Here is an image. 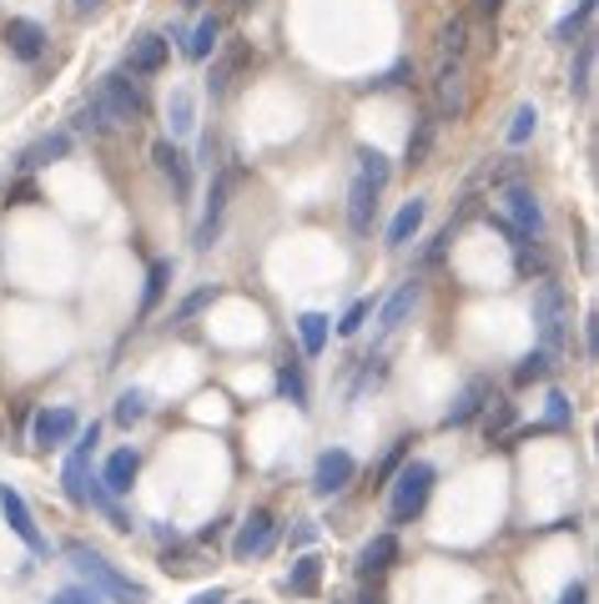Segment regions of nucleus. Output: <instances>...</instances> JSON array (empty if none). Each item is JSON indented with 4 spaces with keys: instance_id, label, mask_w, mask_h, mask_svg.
I'll list each match as a JSON object with an SVG mask.
<instances>
[{
    "instance_id": "obj_19",
    "label": "nucleus",
    "mask_w": 599,
    "mask_h": 604,
    "mask_svg": "<svg viewBox=\"0 0 599 604\" xmlns=\"http://www.w3.org/2000/svg\"><path fill=\"white\" fill-rule=\"evenodd\" d=\"M136 474H142V453H136V449H117L107 459V469H101V484H107V494H132Z\"/></svg>"
},
{
    "instance_id": "obj_12",
    "label": "nucleus",
    "mask_w": 599,
    "mask_h": 604,
    "mask_svg": "<svg viewBox=\"0 0 599 604\" xmlns=\"http://www.w3.org/2000/svg\"><path fill=\"white\" fill-rule=\"evenodd\" d=\"M0 41H5V51H11L15 61H25V66H36V61L46 56V25L25 21V15H11V21L0 25Z\"/></svg>"
},
{
    "instance_id": "obj_31",
    "label": "nucleus",
    "mask_w": 599,
    "mask_h": 604,
    "mask_svg": "<svg viewBox=\"0 0 599 604\" xmlns=\"http://www.w3.org/2000/svg\"><path fill=\"white\" fill-rule=\"evenodd\" d=\"M217 36H222V15H207V21H197L192 41H187V56L192 61H207L217 51Z\"/></svg>"
},
{
    "instance_id": "obj_32",
    "label": "nucleus",
    "mask_w": 599,
    "mask_h": 604,
    "mask_svg": "<svg viewBox=\"0 0 599 604\" xmlns=\"http://www.w3.org/2000/svg\"><path fill=\"white\" fill-rule=\"evenodd\" d=\"M146 414H152V398H146L142 388H126V393L117 398V414H111V418H117L121 428H132V424H142Z\"/></svg>"
},
{
    "instance_id": "obj_25",
    "label": "nucleus",
    "mask_w": 599,
    "mask_h": 604,
    "mask_svg": "<svg viewBox=\"0 0 599 604\" xmlns=\"http://www.w3.org/2000/svg\"><path fill=\"white\" fill-rule=\"evenodd\" d=\"M433 136H439V121H433V117L413 121V131H408V146H403V166H423V162H429Z\"/></svg>"
},
{
    "instance_id": "obj_11",
    "label": "nucleus",
    "mask_w": 599,
    "mask_h": 604,
    "mask_svg": "<svg viewBox=\"0 0 599 604\" xmlns=\"http://www.w3.org/2000/svg\"><path fill=\"white\" fill-rule=\"evenodd\" d=\"M353 479H358V459H353L348 449H328V453H318V463H312V494H323V498L343 494Z\"/></svg>"
},
{
    "instance_id": "obj_40",
    "label": "nucleus",
    "mask_w": 599,
    "mask_h": 604,
    "mask_svg": "<svg viewBox=\"0 0 599 604\" xmlns=\"http://www.w3.org/2000/svg\"><path fill=\"white\" fill-rule=\"evenodd\" d=\"M544 424H550V428L569 424V398H564V393H550V414H544Z\"/></svg>"
},
{
    "instance_id": "obj_17",
    "label": "nucleus",
    "mask_w": 599,
    "mask_h": 604,
    "mask_svg": "<svg viewBox=\"0 0 599 604\" xmlns=\"http://www.w3.org/2000/svg\"><path fill=\"white\" fill-rule=\"evenodd\" d=\"M162 66H167V41L156 36V31L136 36L132 51H126V76H156Z\"/></svg>"
},
{
    "instance_id": "obj_23",
    "label": "nucleus",
    "mask_w": 599,
    "mask_h": 604,
    "mask_svg": "<svg viewBox=\"0 0 599 604\" xmlns=\"http://www.w3.org/2000/svg\"><path fill=\"white\" fill-rule=\"evenodd\" d=\"M595 36H579V51H575V66H569V91L585 101L589 86H595Z\"/></svg>"
},
{
    "instance_id": "obj_46",
    "label": "nucleus",
    "mask_w": 599,
    "mask_h": 604,
    "mask_svg": "<svg viewBox=\"0 0 599 604\" xmlns=\"http://www.w3.org/2000/svg\"><path fill=\"white\" fill-rule=\"evenodd\" d=\"M222 600H228V594H222V590H202V594H197V600H187V604H222Z\"/></svg>"
},
{
    "instance_id": "obj_42",
    "label": "nucleus",
    "mask_w": 599,
    "mask_h": 604,
    "mask_svg": "<svg viewBox=\"0 0 599 604\" xmlns=\"http://www.w3.org/2000/svg\"><path fill=\"white\" fill-rule=\"evenodd\" d=\"M403 81H408V66H403V61H398L393 72H388V76H378V81H368V86H373V91H388V86H403ZM368 86H363V91H368Z\"/></svg>"
},
{
    "instance_id": "obj_5",
    "label": "nucleus",
    "mask_w": 599,
    "mask_h": 604,
    "mask_svg": "<svg viewBox=\"0 0 599 604\" xmlns=\"http://www.w3.org/2000/svg\"><path fill=\"white\" fill-rule=\"evenodd\" d=\"M569 293H564L559 283H550V277H540V287H534V328H540V348L559 363L564 358V343H569Z\"/></svg>"
},
{
    "instance_id": "obj_35",
    "label": "nucleus",
    "mask_w": 599,
    "mask_h": 604,
    "mask_svg": "<svg viewBox=\"0 0 599 604\" xmlns=\"http://www.w3.org/2000/svg\"><path fill=\"white\" fill-rule=\"evenodd\" d=\"M368 318H373V297H358V303H353V308L337 318V338H358Z\"/></svg>"
},
{
    "instance_id": "obj_37",
    "label": "nucleus",
    "mask_w": 599,
    "mask_h": 604,
    "mask_svg": "<svg viewBox=\"0 0 599 604\" xmlns=\"http://www.w3.org/2000/svg\"><path fill=\"white\" fill-rule=\"evenodd\" d=\"M408 449H413V439H398L393 449H388V459L378 463V484H388V479H393L398 469H403V463H408Z\"/></svg>"
},
{
    "instance_id": "obj_50",
    "label": "nucleus",
    "mask_w": 599,
    "mask_h": 604,
    "mask_svg": "<svg viewBox=\"0 0 599 604\" xmlns=\"http://www.w3.org/2000/svg\"><path fill=\"white\" fill-rule=\"evenodd\" d=\"M252 6H257V0H237V11H252Z\"/></svg>"
},
{
    "instance_id": "obj_20",
    "label": "nucleus",
    "mask_w": 599,
    "mask_h": 604,
    "mask_svg": "<svg viewBox=\"0 0 599 604\" xmlns=\"http://www.w3.org/2000/svg\"><path fill=\"white\" fill-rule=\"evenodd\" d=\"M242 66H247V46H242V41H232V46L212 61V72H207V96H228Z\"/></svg>"
},
{
    "instance_id": "obj_10",
    "label": "nucleus",
    "mask_w": 599,
    "mask_h": 604,
    "mask_svg": "<svg viewBox=\"0 0 599 604\" xmlns=\"http://www.w3.org/2000/svg\"><path fill=\"white\" fill-rule=\"evenodd\" d=\"M0 514H5V524H11V534L21 539L31 554H46V534L36 529V519H31V504H25V494L15 484H0Z\"/></svg>"
},
{
    "instance_id": "obj_34",
    "label": "nucleus",
    "mask_w": 599,
    "mask_h": 604,
    "mask_svg": "<svg viewBox=\"0 0 599 604\" xmlns=\"http://www.w3.org/2000/svg\"><path fill=\"white\" fill-rule=\"evenodd\" d=\"M550 373H554V358L544 353V348H534V353H524V358H519L514 383H540V378H550Z\"/></svg>"
},
{
    "instance_id": "obj_16",
    "label": "nucleus",
    "mask_w": 599,
    "mask_h": 604,
    "mask_svg": "<svg viewBox=\"0 0 599 604\" xmlns=\"http://www.w3.org/2000/svg\"><path fill=\"white\" fill-rule=\"evenodd\" d=\"M419 297H423V283L419 277H408V283L393 287V297H388L384 308H378V332H398L408 318H413V308H419Z\"/></svg>"
},
{
    "instance_id": "obj_44",
    "label": "nucleus",
    "mask_w": 599,
    "mask_h": 604,
    "mask_svg": "<svg viewBox=\"0 0 599 604\" xmlns=\"http://www.w3.org/2000/svg\"><path fill=\"white\" fill-rule=\"evenodd\" d=\"M559 604H589V584H585V580H575L569 590L559 594Z\"/></svg>"
},
{
    "instance_id": "obj_21",
    "label": "nucleus",
    "mask_w": 599,
    "mask_h": 604,
    "mask_svg": "<svg viewBox=\"0 0 599 604\" xmlns=\"http://www.w3.org/2000/svg\"><path fill=\"white\" fill-rule=\"evenodd\" d=\"M398 534H373L368 545H363V554H358V574L368 580V574H384V569H393L398 564Z\"/></svg>"
},
{
    "instance_id": "obj_29",
    "label": "nucleus",
    "mask_w": 599,
    "mask_h": 604,
    "mask_svg": "<svg viewBox=\"0 0 599 604\" xmlns=\"http://www.w3.org/2000/svg\"><path fill=\"white\" fill-rule=\"evenodd\" d=\"M328 332H333V322L323 318V312H302L298 318V338H302V353L318 358L328 348Z\"/></svg>"
},
{
    "instance_id": "obj_6",
    "label": "nucleus",
    "mask_w": 599,
    "mask_h": 604,
    "mask_svg": "<svg viewBox=\"0 0 599 604\" xmlns=\"http://www.w3.org/2000/svg\"><path fill=\"white\" fill-rule=\"evenodd\" d=\"M71 564L81 569V580H86V590H97V594H107V600H117V604H146V590L136 580H126L111 559H101L97 549H86V545H71Z\"/></svg>"
},
{
    "instance_id": "obj_14",
    "label": "nucleus",
    "mask_w": 599,
    "mask_h": 604,
    "mask_svg": "<svg viewBox=\"0 0 599 604\" xmlns=\"http://www.w3.org/2000/svg\"><path fill=\"white\" fill-rule=\"evenodd\" d=\"M76 433H81L76 408H41L36 424H31V443H36V449H60V443H71Z\"/></svg>"
},
{
    "instance_id": "obj_3",
    "label": "nucleus",
    "mask_w": 599,
    "mask_h": 604,
    "mask_svg": "<svg viewBox=\"0 0 599 604\" xmlns=\"http://www.w3.org/2000/svg\"><path fill=\"white\" fill-rule=\"evenodd\" d=\"M388 177H393L388 156L373 152V146H363V152H358V172H353V182H348V227H353V238H368V232H373V217H378V201H384Z\"/></svg>"
},
{
    "instance_id": "obj_45",
    "label": "nucleus",
    "mask_w": 599,
    "mask_h": 604,
    "mask_svg": "<svg viewBox=\"0 0 599 604\" xmlns=\"http://www.w3.org/2000/svg\"><path fill=\"white\" fill-rule=\"evenodd\" d=\"M474 6H479L484 21H499V15H503V0H474Z\"/></svg>"
},
{
    "instance_id": "obj_8",
    "label": "nucleus",
    "mask_w": 599,
    "mask_h": 604,
    "mask_svg": "<svg viewBox=\"0 0 599 604\" xmlns=\"http://www.w3.org/2000/svg\"><path fill=\"white\" fill-rule=\"evenodd\" d=\"M273 545H277V519H273V509H252L247 519L237 524V539H232V559H237V564H247V559L273 554Z\"/></svg>"
},
{
    "instance_id": "obj_30",
    "label": "nucleus",
    "mask_w": 599,
    "mask_h": 604,
    "mask_svg": "<svg viewBox=\"0 0 599 604\" xmlns=\"http://www.w3.org/2000/svg\"><path fill=\"white\" fill-rule=\"evenodd\" d=\"M167 127H171V136H192V131H197L192 91H171V101H167Z\"/></svg>"
},
{
    "instance_id": "obj_22",
    "label": "nucleus",
    "mask_w": 599,
    "mask_h": 604,
    "mask_svg": "<svg viewBox=\"0 0 599 604\" xmlns=\"http://www.w3.org/2000/svg\"><path fill=\"white\" fill-rule=\"evenodd\" d=\"M423 217H429V201H423V197H408L403 207H398V217L388 222V248H408V242L419 238Z\"/></svg>"
},
{
    "instance_id": "obj_15",
    "label": "nucleus",
    "mask_w": 599,
    "mask_h": 604,
    "mask_svg": "<svg viewBox=\"0 0 599 604\" xmlns=\"http://www.w3.org/2000/svg\"><path fill=\"white\" fill-rule=\"evenodd\" d=\"M489 398H493V383L489 378H468L464 388H458V398H454V408L444 414V428H468L474 418L489 408Z\"/></svg>"
},
{
    "instance_id": "obj_36",
    "label": "nucleus",
    "mask_w": 599,
    "mask_h": 604,
    "mask_svg": "<svg viewBox=\"0 0 599 604\" xmlns=\"http://www.w3.org/2000/svg\"><path fill=\"white\" fill-rule=\"evenodd\" d=\"M534 127H540V111H534V107H519L514 121H509V146H524L529 136H534Z\"/></svg>"
},
{
    "instance_id": "obj_33",
    "label": "nucleus",
    "mask_w": 599,
    "mask_h": 604,
    "mask_svg": "<svg viewBox=\"0 0 599 604\" xmlns=\"http://www.w3.org/2000/svg\"><path fill=\"white\" fill-rule=\"evenodd\" d=\"M277 388H282V398H292L298 408H308V378H302V367L292 363V358L277 367Z\"/></svg>"
},
{
    "instance_id": "obj_2",
    "label": "nucleus",
    "mask_w": 599,
    "mask_h": 604,
    "mask_svg": "<svg viewBox=\"0 0 599 604\" xmlns=\"http://www.w3.org/2000/svg\"><path fill=\"white\" fill-rule=\"evenodd\" d=\"M142 111H146L142 86H136L126 72H111V76H101V86L91 91V101L81 107L76 131L111 136V131H121V127H136V117H142Z\"/></svg>"
},
{
    "instance_id": "obj_49",
    "label": "nucleus",
    "mask_w": 599,
    "mask_h": 604,
    "mask_svg": "<svg viewBox=\"0 0 599 604\" xmlns=\"http://www.w3.org/2000/svg\"><path fill=\"white\" fill-rule=\"evenodd\" d=\"M197 6H202V0H181V11H197Z\"/></svg>"
},
{
    "instance_id": "obj_4",
    "label": "nucleus",
    "mask_w": 599,
    "mask_h": 604,
    "mask_svg": "<svg viewBox=\"0 0 599 604\" xmlns=\"http://www.w3.org/2000/svg\"><path fill=\"white\" fill-rule=\"evenodd\" d=\"M433 484H439V469L423 459H408L403 469L388 484V524H413L433 498Z\"/></svg>"
},
{
    "instance_id": "obj_13",
    "label": "nucleus",
    "mask_w": 599,
    "mask_h": 604,
    "mask_svg": "<svg viewBox=\"0 0 599 604\" xmlns=\"http://www.w3.org/2000/svg\"><path fill=\"white\" fill-rule=\"evenodd\" d=\"M237 191V172H217L212 177V191H207V212H202V227H197V248H212L217 232H222V217H228V201Z\"/></svg>"
},
{
    "instance_id": "obj_24",
    "label": "nucleus",
    "mask_w": 599,
    "mask_h": 604,
    "mask_svg": "<svg viewBox=\"0 0 599 604\" xmlns=\"http://www.w3.org/2000/svg\"><path fill=\"white\" fill-rule=\"evenodd\" d=\"M288 590L298 594V600H312V594L323 590V559H318V554H302L298 564H292V574H288Z\"/></svg>"
},
{
    "instance_id": "obj_28",
    "label": "nucleus",
    "mask_w": 599,
    "mask_h": 604,
    "mask_svg": "<svg viewBox=\"0 0 599 604\" xmlns=\"http://www.w3.org/2000/svg\"><path fill=\"white\" fill-rule=\"evenodd\" d=\"M171 273H177V262H167V257L152 262V273H146V293H142V318H152V312H156V303H162V293H167Z\"/></svg>"
},
{
    "instance_id": "obj_48",
    "label": "nucleus",
    "mask_w": 599,
    "mask_h": 604,
    "mask_svg": "<svg viewBox=\"0 0 599 604\" xmlns=\"http://www.w3.org/2000/svg\"><path fill=\"white\" fill-rule=\"evenodd\" d=\"M353 604H384V600H378V594H358V600H353Z\"/></svg>"
},
{
    "instance_id": "obj_1",
    "label": "nucleus",
    "mask_w": 599,
    "mask_h": 604,
    "mask_svg": "<svg viewBox=\"0 0 599 604\" xmlns=\"http://www.w3.org/2000/svg\"><path fill=\"white\" fill-rule=\"evenodd\" d=\"M468 15H448L433 46V121H458L468 107Z\"/></svg>"
},
{
    "instance_id": "obj_26",
    "label": "nucleus",
    "mask_w": 599,
    "mask_h": 604,
    "mask_svg": "<svg viewBox=\"0 0 599 604\" xmlns=\"http://www.w3.org/2000/svg\"><path fill=\"white\" fill-rule=\"evenodd\" d=\"M589 21H595V0H575V11L554 25V41H559V46H575L579 36H589Z\"/></svg>"
},
{
    "instance_id": "obj_18",
    "label": "nucleus",
    "mask_w": 599,
    "mask_h": 604,
    "mask_svg": "<svg viewBox=\"0 0 599 604\" xmlns=\"http://www.w3.org/2000/svg\"><path fill=\"white\" fill-rule=\"evenodd\" d=\"M152 162H156V172H162V177L177 187V197H187V191H192V172H187V156H181L177 142H167V136H162V142L152 146Z\"/></svg>"
},
{
    "instance_id": "obj_43",
    "label": "nucleus",
    "mask_w": 599,
    "mask_h": 604,
    "mask_svg": "<svg viewBox=\"0 0 599 604\" xmlns=\"http://www.w3.org/2000/svg\"><path fill=\"white\" fill-rule=\"evenodd\" d=\"M585 358H599V312L585 318Z\"/></svg>"
},
{
    "instance_id": "obj_7",
    "label": "nucleus",
    "mask_w": 599,
    "mask_h": 604,
    "mask_svg": "<svg viewBox=\"0 0 599 604\" xmlns=\"http://www.w3.org/2000/svg\"><path fill=\"white\" fill-rule=\"evenodd\" d=\"M499 207H503L499 222L509 227L514 248H524V242H540V232H544V207H540V197H534V187H524V182H509V187L499 191Z\"/></svg>"
},
{
    "instance_id": "obj_41",
    "label": "nucleus",
    "mask_w": 599,
    "mask_h": 604,
    "mask_svg": "<svg viewBox=\"0 0 599 604\" xmlns=\"http://www.w3.org/2000/svg\"><path fill=\"white\" fill-rule=\"evenodd\" d=\"M212 297H217V287H202V293H192V297H187V303L177 308V318H192L197 308H207V303H212Z\"/></svg>"
},
{
    "instance_id": "obj_38",
    "label": "nucleus",
    "mask_w": 599,
    "mask_h": 604,
    "mask_svg": "<svg viewBox=\"0 0 599 604\" xmlns=\"http://www.w3.org/2000/svg\"><path fill=\"white\" fill-rule=\"evenodd\" d=\"M509 424H514V403L489 398V424H484V428H489V439H499V433H503Z\"/></svg>"
},
{
    "instance_id": "obj_47",
    "label": "nucleus",
    "mask_w": 599,
    "mask_h": 604,
    "mask_svg": "<svg viewBox=\"0 0 599 604\" xmlns=\"http://www.w3.org/2000/svg\"><path fill=\"white\" fill-rule=\"evenodd\" d=\"M91 11H101V0H76V15H91Z\"/></svg>"
},
{
    "instance_id": "obj_9",
    "label": "nucleus",
    "mask_w": 599,
    "mask_h": 604,
    "mask_svg": "<svg viewBox=\"0 0 599 604\" xmlns=\"http://www.w3.org/2000/svg\"><path fill=\"white\" fill-rule=\"evenodd\" d=\"M97 439H101V428L91 424L81 433V439H76V449H71V459H66V474H60V484H66V498H71V504H91V449H97Z\"/></svg>"
},
{
    "instance_id": "obj_39",
    "label": "nucleus",
    "mask_w": 599,
    "mask_h": 604,
    "mask_svg": "<svg viewBox=\"0 0 599 604\" xmlns=\"http://www.w3.org/2000/svg\"><path fill=\"white\" fill-rule=\"evenodd\" d=\"M51 604H101V594H97V590H86V584H71V590L51 594Z\"/></svg>"
},
{
    "instance_id": "obj_27",
    "label": "nucleus",
    "mask_w": 599,
    "mask_h": 604,
    "mask_svg": "<svg viewBox=\"0 0 599 604\" xmlns=\"http://www.w3.org/2000/svg\"><path fill=\"white\" fill-rule=\"evenodd\" d=\"M66 152H71V136H66V131H56V136H41L36 146H25L21 166H51V162H60Z\"/></svg>"
}]
</instances>
